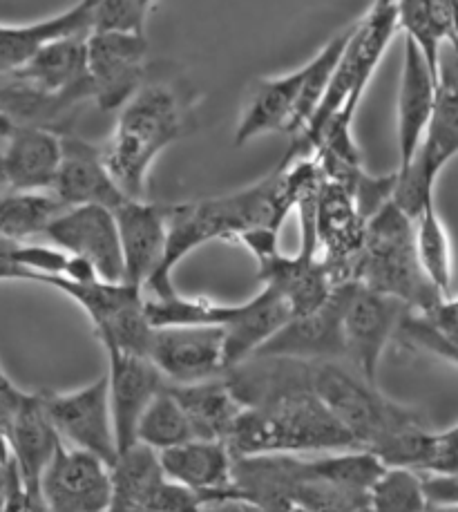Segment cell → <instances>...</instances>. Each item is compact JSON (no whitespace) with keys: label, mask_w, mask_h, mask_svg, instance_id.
<instances>
[{"label":"cell","mask_w":458,"mask_h":512,"mask_svg":"<svg viewBox=\"0 0 458 512\" xmlns=\"http://www.w3.org/2000/svg\"><path fill=\"white\" fill-rule=\"evenodd\" d=\"M12 461V445H9V432L7 425L0 421V468Z\"/></svg>","instance_id":"cell-43"},{"label":"cell","mask_w":458,"mask_h":512,"mask_svg":"<svg viewBox=\"0 0 458 512\" xmlns=\"http://www.w3.org/2000/svg\"><path fill=\"white\" fill-rule=\"evenodd\" d=\"M371 512H421L425 506L421 477L409 468H387L380 472L367 492Z\"/></svg>","instance_id":"cell-37"},{"label":"cell","mask_w":458,"mask_h":512,"mask_svg":"<svg viewBox=\"0 0 458 512\" xmlns=\"http://www.w3.org/2000/svg\"><path fill=\"white\" fill-rule=\"evenodd\" d=\"M63 161V139L56 132L23 123L14 126L0 157V177L16 193L52 191Z\"/></svg>","instance_id":"cell-21"},{"label":"cell","mask_w":458,"mask_h":512,"mask_svg":"<svg viewBox=\"0 0 458 512\" xmlns=\"http://www.w3.org/2000/svg\"><path fill=\"white\" fill-rule=\"evenodd\" d=\"M184 132L175 92L166 85H141L119 108V119L101 150L103 166L128 199H146L150 168Z\"/></svg>","instance_id":"cell-3"},{"label":"cell","mask_w":458,"mask_h":512,"mask_svg":"<svg viewBox=\"0 0 458 512\" xmlns=\"http://www.w3.org/2000/svg\"><path fill=\"white\" fill-rule=\"evenodd\" d=\"M14 126H16V123L9 119L5 112H0V137H9V132H12Z\"/></svg>","instance_id":"cell-44"},{"label":"cell","mask_w":458,"mask_h":512,"mask_svg":"<svg viewBox=\"0 0 458 512\" xmlns=\"http://www.w3.org/2000/svg\"><path fill=\"white\" fill-rule=\"evenodd\" d=\"M110 374L108 401L112 414L114 443L117 454L137 443V423L141 414L164 387L168 385L148 356L106 349Z\"/></svg>","instance_id":"cell-18"},{"label":"cell","mask_w":458,"mask_h":512,"mask_svg":"<svg viewBox=\"0 0 458 512\" xmlns=\"http://www.w3.org/2000/svg\"><path fill=\"white\" fill-rule=\"evenodd\" d=\"M38 492L47 512H103L112 495L110 466L61 441L47 463Z\"/></svg>","instance_id":"cell-12"},{"label":"cell","mask_w":458,"mask_h":512,"mask_svg":"<svg viewBox=\"0 0 458 512\" xmlns=\"http://www.w3.org/2000/svg\"><path fill=\"white\" fill-rule=\"evenodd\" d=\"M438 79L429 70L418 47L405 39L403 74H400L398 106H396V141L398 170H405L421 146L427 121L432 117Z\"/></svg>","instance_id":"cell-23"},{"label":"cell","mask_w":458,"mask_h":512,"mask_svg":"<svg viewBox=\"0 0 458 512\" xmlns=\"http://www.w3.org/2000/svg\"><path fill=\"white\" fill-rule=\"evenodd\" d=\"M168 481L193 490L204 501L233 497V454L224 441L190 439L157 454Z\"/></svg>","instance_id":"cell-22"},{"label":"cell","mask_w":458,"mask_h":512,"mask_svg":"<svg viewBox=\"0 0 458 512\" xmlns=\"http://www.w3.org/2000/svg\"><path fill=\"white\" fill-rule=\"evenodd\" d=\"M394 340L414 352L456 365V298H441L425 309L405 307L398 318Z\"/></svg>","instance_id":"cell-29"},{"label":"cell","mask_w":458,"mask_h":512,"mask_svg":"<svg viewBox=\"0 0 458 512\" xmlns=\"http://www.w3.org/2000/svg\"><path fill=\"white\" fill-rule=\"evenodd\" d=\"M7 432L9 445H12V461L18 474H21L23 486L38 492L47 463H50L52 454L61 443L54 425L47 419L41 392H23L12 419H9Z\"/></svg>","instance_id":"cell-25"},{"label":"cell","mask_w":458,"mask_h":512,"mask_svg":"<svg viewBox=\"0 0 458 512\" xmlns=\"http://www.w3.org/2000/svg\"><path fill=\"white\" fill-rule=\"evenodd\" d=\"M139 3H141V7H143V9H146V12L150 14V9H152V7H155V3H157V0H139Z\"/></svg>","instance_id":"cell-47"},{"label":"cell","mask_w":458,"mask_h":512,"mask_svg":"<svg viewBox=\"0 0 458 512\" xmlns=\"http://www.w3.org/2000/svg\"><path fill=\"white\" fill-rule=\"evenodd\" d=\"M204 501L193 490L161 477L141 501L139 512H199Z\"/></svg>","instance_id":"cell-39"},{"label":"cell","mask_w":458,"mask_h":512,"mask_svg":"<svg viewBox=\"0 0 458 512\" xmlns=\"http://www.w3.org/2000/svg\"><path fill=\"white\" fill-rule=\"evenodd\" d=\"M383 470V461L362 448L338 450L327 454V457L307 459V472L311 479L356 497H367L369 488L374 486Z\"/></svg>","instance_id":"cell-32"},{"label":"cell","mask_w":458,"mask_h":512,"mask_svg":"<svg viewBox=\"0 0 458 512\" xmlns=\"http://www.w3.org/2000/svg\"><path fill=\"white\" fill-rule=\"evenodd\" d=\"M316 242L322 249V262L329 269L333 284L356 282V267L365 240V217L358 213L353 195L336 182L322 184L316 195Z\"/></svg>","instance_id":"cell-15"},{"label":"cell","mask_w":458,"mask_h":512,"mask_svg":"<svg viewBox=\"0 0 458 512\" xmlns=\"http://www.w3.org/2000/svg\"><path fill=\"white\" fill-rule=\"evenodd\" d=\"M396 32V0H374L367 14L358 23L351 25L349 41L340 54L336 70L331 74L327 92H324L320 106L313 112L307 128L298 137L291 139V148L282 159V164L309 157V144L322 123L349 97H365V90L369 88L371 79H374L378 65L383 61Z\"/></svg>","instance_id":"cell-6"},{"label":"cell","mask_w":458,"mask_h":512,"mask_svg":"<svg viewBox=\"0 0 458 512\" xmlns=\"http://www.w3.org/2000/svg\"><path fill=\"white\" fill-rule=\"evenodd\" d=\"M36 282L65 293L88 314L94 331L106 349L148 356L152 327L143 311V289L126 282H70L61 276H45Z\"/></svg>","instance_id":"cell-8"},{"label":"cell","mask_w":458,"mask_h":512,"mask_svg":"<svg viewBox=\"0 0 458 512\" xmlns=\"http://www.w3.org/2000/svg\"><path fill=\"white\" fill-rule=\"evenodd\" d=\"M405 305L385 293L353 284L342 314V338L345 358L353 360L358 376L376 385V374L389 340H394L398 318Z\"/></svg>","instance_id":"cell-13"},{"label":"cell","mask_w":458,"mask_h":512,"mask_svg":"<svg viewBox=\"0 0 458 512\" xmlns=\"http://www.w3.org/2000/svg\"><path fill=\"white\" fill-rule=\"evenodd\" d=\"M291 512H311L309 508H304V506H300V504H295L293 508H291Z\"/></svg>","instance_id":"cell-48"},{"label":"cell","mask_w":458,"mask_h":512,"mask_svg":"<svg viewBox=\"0 0 458 512\" xmlns=\"http://www.w3.org/2000/svg\"><path fill=\"white\" fill-rule=\"evenodd\" d=\"M81 3L88 18V34H146L148 12L139 0H81Z\"/></svg>","instance_id":"cell-38"},{"label":"cell","mask_w":458,"mask_h":512,"mask_svg":"<svg viewBox=\"0 0 458 512\" xmlns=\"http://www.w3.org/2000/svg\"><path fill=\"white\" fill-rule=\"evenodd\" d=\"M68 34L88 36V18L79 0L68 12L30 25H0V77H9L43 43Z\"/></svg>","instance_id":"cell-30"},{"label":"cell","mask_w":458,"mask_h":512,"mask_svg":"<svg viewBox=\"0 0 458 512\" xmlns=\"http://www.w3.org/2000/svg\"><path fill=\"white\" fill-rule=\"evenodd\" d=\"M226 448L246 454H300L311 450H353L358 443L342 428L313 387L284 392L237 416Z\"/></svg>","instance_id":"cell-2"},{"label":"cell","mask_w":458,"mask_h":512,"mask_svg":"<svg viewBox=\"0 0 458 512\" xmlns=\"http://www.w3.org/2000/svg\"><path fill=\"white\" fill-rule=\"evenodd\" d=\"M458 150V77L456 63L441 61L432 117L427 121L421 146L405 170H396L391 202L409 220H416L423 208L434 202V186L443 168Z\"/></svg>","instance_id":"cell-7"},{"label":"cell","mask_w":458,"mask_h":512,"mask_svg":"<svg viewBox=\"0 0 458 512\" xmlns=\"http://www.w3.org/2000/svg\"><path fill=\"white\" fill-rule=\"evenodd\" d=\"M356 282L414 309L450 298L438 293L423 276L414 249V222L391 199L365 222Z\"/></svg>","instance_id":"cell-5"},{"label":"cell","mask_w":458,"mask_h":512,"mask_svg":"<svg viewBox=\"0 0 458 512\" xmlns=\"http://www.w3.org/2000/svg\"><path fill=\"white\" fill-rule=\"evenodd\" d=\"M41 394L47 419L63 443L94 454L106 466L117 461L106 376L68 394Z\"/></svg>","instance_id":"cell-10"},{"label":"cell","mask_w":458,"mask_h":512,"mask_svg":"<svg viewBox=\"0 0 458 512\" xmlns=\"http://www.w3.org/2000/svg\"><path fill=\"white\" fill-rule=\"evenodd\" d=\"M0 477V512H47L38 492L27 490L14 461H9Z\"/></svg>","instance_id":"cell-40"},{"label":"cell","mask_w":458,"mask_h":512,"mask_svg":"<svg viewBox=\"0 0 458 512\" xmlns=\"http://www.w3.org/2000/svg\"><path fill=\"white\" fill-rule=\"evenodd\" d=\"M112 213L119 233L123 282L143 289L164 258L166 206L148 199H123Z\"/></svg>","instance_id":"cell-19"},{"label":"cell","mask_w":458,"mask_h":512,"mask_svg":"<svg viewBox=\"0 0 458 512\" xmlns=\"http://www.w3.org/2000/svg\"><path fill=\"white\" fill-rule=\"evenodd\" d=\"M190 439L193 434H190L186 416L166 385L143 410L137 423V443L159 454Z\"/></svg>","instance_id":"cell-36"},{"label":"cell","mask_w":458,"mask_h":512,"mask_svg":"<svg viewBox=\"0 0 458 512\" xmlns=\"http://www.w3.org/2000/svg\"><path fill=\"white\" fill-rule=\"evenodd\" d=\"M146 56V34L103 32L85 36L90 99L106 112L126 106L143 85Z\"/></svg>","instance_id":"cell-9"},{"label":"cell","mask_w":458,"mask_h":512,"mask_svg":"<svg viewBox=\"0 0 458 512\" xmlns=\"http://www.w3.org/2000/svg\"><path fill=\"white\" fill-rule=\"evenodd\" d=\"M293 314L280 293L262 287L251 300L233 305L231 316L222 325L224 372L257 354L266 340L273 338Z\"/></svg>","instance_id":"cell-26"},{"label":"cell","mask_w":458,"mask_h":512,"mask_svg":"<svg viewBox=\"0 0 458 512\" xmlns=\"http://www.w3.org/2000/svg\"><path fill=\"white\" fill-rule=\"evenodd\" d=\"M112 495L103 512H139L146 492L164 477L159 468L157 452L135 443L126 452L117 454L110 466Z\"/></svg>","instance_id":"cell-31"},{"label":"cell","mask_w":458,"mask_h":512,"mask_svg":"<svg viewBox=\"0 0 458 512\" xmlns=\"http://www.w3.org/2000/svg\"><path fill=\"white\" fill-rule=\"evenodd\" d=\"M199 512H262L257 510L253 504H248L244 499L228 497V499H217V501H206L199 508Z\"/></svg>","instance_id":"cell-42"},{"label":"cell","mask_w":458,"mask_h":512,"mask_svg":"<svg viewBox=\"0 0 458 512\" xmlns=\"http://www.w3.org/2000/svg\"><path fill=\"white\" fill-rule=\"evenodd\" d=\"M168 392L184 412L193 439L226 443L237 416L244 410L224 376L188 385H168Z\"/></svg>","instance_id":"cell-27"},{"label":"cell","mask_w":458,"mask_h":512,"mask_svg":"<svg viewBox=\"0 0 458 512\" xmlns=\"http://www.w3.org/2000/svg\"><path fill=\"white\" fill-rule=\"evenodd\" d=\"M396 23L423 54L434 77L438 79L443 61V43L452 50L456 39V0H396Z\"/></svg>","instance_id":"cell-28"},{"label":"cell","mask_w":458,"mask_h":512,"mask_svg":"<svg viewBox=\"0 0 458 512\" xmlns=\"http://www.w3.org/2000/svg\"><path fill=\"white\" fill-rule=\"evenodd\" d=\"M14 383L9 381V376L3 372V367H0V387H12Z\"/></svg>","instance_id":"cell-46"},{"label":"cell","mask_w":458,"mask_h":512,"mask_svg":"<svg viewBox=\"0 0 458 512\" xmlns=\"http://www.w3.org/2000/svg\"><path fill=\"white\" fill-rule=\"evenodd\" d=\"M233 305H222L208 298H186L181 293H170L166 298H146L143 311H146L148 325L152 329L161 327H222L231 316Z\"/></svg>","instance_id":"cell-35"},{"label":"cell","mask_w":458,"mask_h":512,"mask_svg":"<svg viewBox=\"0 0 458 512\" xmlns=\"http://www.w3.org/2000/svg\"><path fill=\"white\" fill-rule=\"evenodd\" d=\"M356 282H340L318 309L291 316L273 338L257 349L255 356L291 358L302 363H338L345 358L342 314ZM253 358V356H251Z\"/></svg>","instance_id":"cell-11"},{"label":"cell","mask_w":458,"mask_h":512,"mask_svg":"<svg viewBox=\"0 0 458 512\" xmlns=\"http://www.w3.org/2000/svg\"><path fill=\"white\" fill-rule=\"evenodd\" d=\"M307 477V459L295 454H246L233 457V497L262 512H291L295 492Z\"/></svg>","instance_id":"cell-20"},{"label":"cell","mask_w":458,"mask_h":512,"mask_svg":"<svg viewBox=\"0 0 458 512\" xmlns=\"http://www.w3.org/2000/svg\"><path fill=\"white\" fill-rule=\"evenodd\" d=\"M322 173L313 157L286 161L253 186L231 195L166 206V249L159 269L146 287L152 298H166L173 287V271L188 253L215 240L237 242L251 229L280 231L300 199L318 188Z\"/></svg>","instance_id":"cell-1"},{"label":"cell","mask_w":458,"mask_h":512,"mask_svg":"<svg viewBox=\"0 0 458 512\" xmlns=\"http://www.w3.org/2000/svg\"><path fill=\"white\" fill-rule=\"evenodd\" d=\"M56 249L90 262L106 282H123L117 222L110 208L70 206L47 224L43 233Z\"/></svg>","instance_id":"cell-14"},{"label":"cell","mask_w":458,"mask_h":512,"mask_svg":"<svg viewBox=\"0 0 458 512\" xmlns=\"http://www.w3.org/2000/svg\"><path fill=\"white\" fill-rule=\"evenodd\" d=\"M351 27L322 47L302 68L282 77H269L253 83L246 106L237 123L235 144L244 146L260 135L286 132L291 139L307 128L313 112L327 92L331 74L349 41Z\"/></svg>","instance_id":"cell-4"},{"label":"cell","mask_w":458,"mask_h":512,"mask_svg":"<svg viewBox=\"0 0 458 512\" xmlns=\"http://www.w3.org/2000/svg\"><path fill=\"white\" fill-rule=\"evenodd\" d=\"M148 358L168 385H188L224 374L222 327L152 329Z\"/></svg>","instance_id":"cell-16"},{"label":"cell","mask_w":458,"mask_h":512,"mask_svg":"<svg viewBox=\"0 0 458 512\" xmlns=\"http://www.w3.org/2000/svg\"><path fill=\"white\" fill-rule=\"evenodd\" d=\"M414 249L423 276L443 296L452 291V244L436 202H429L414 220Z\"/></svg>","instance_id":"cell-33"},{"label":"cell","mask_w":458,"mask_h":512,"mask_svg":"<svg viewBox=\"0 0 458 512\" xmlns=\"http://www.w3.org/2000/svg\"><path fill=\"white\" fill-rule=\"evenodd\" d=\"M34 97L76 101L90 97L85 34H68L43 43L21 68L9 74Z\"/></svg>","instance_id":"cell-17"},{"label":"cell","mask_w":458,"mask_h":512,"mask_svg":"<svg viewBox=\"0 0 458 512\" xmlns=\"http://www.w3.org/2000/svg\"><path fill=\"white\" fill-rule=\"evenodd\" d=\"M52 195L65 208L94 204L110 211L128 199L103 166L101 150L79 139H63V161Z\"/></svg>","instance_id":"cell-24"},{"label":"cell","mask_w":458,"mask_h":512,"mask_svg":"<svg viewBox=\"0 0 458 512\" xmlns=\"http://www.w3.org/2000/svg\"><path fill=\"white\" fill-rule=\"evenodd\" d=\"M65 206L52 193H16L0 197V237L9 242H27L43 235L47 224Z\"/></svg>","instance_id":"cell-34"},{"label":"cell","mask_w":458,"mask_h":512,"mask_svg":"<svg viewBox=\"0 0 458 512\" xmlns=\"http://www.w3.org/2000/svg\"><path fill=\"white\" fill-rule=\"evenodd\" d=\"M421 477V490L425 504H438V506H452L458 504V477L456 474H443V472H423Z\"/></svg>","instance_id":"cell-41"},{"label":"cell","mask_w":458,"mask_h":512,"mask_svg":"<svg viewBox=\"0 0 458 512\" xmlns=\"http://www.w3.org/2000/svg\"><path fill=\"white\" fill-rule=\"evenodd\" d=\"M421 512H458V504H452V506H438V504H425Z\"/></svg>","instance_id":"cell-45"}]
</instances>
